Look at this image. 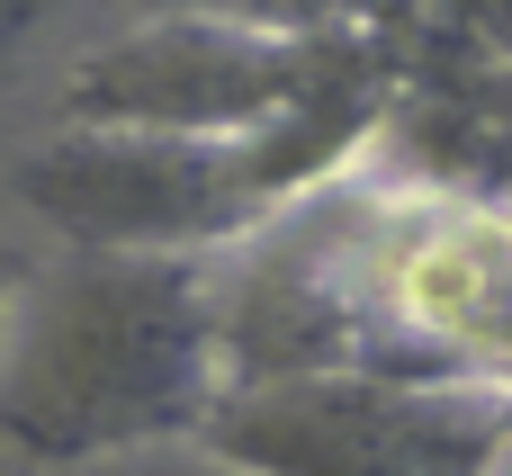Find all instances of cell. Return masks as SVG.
<instances>
[{
  "label": "cell",
  "mask_w": 512,
  "mask_h": 476,
  "mask_svg": "<svg viewBox=\"0 0 512 476\" xmlns=\"http://www.w3.org/2000/svg\"><path fill=\"white\" fill-rule=\"evenodd\" d=\"M225 396L234 369L216 261L45 252L0 360V468L90 476L180 450L207 441Z\"/></svg>",
  "instance_id": "6da1fadb"
},
{
  "label": "cell",
  "mask_w": 512,
  "mask_h": 476,
  "mask_svg": "<svg viewBox=\"0 0 512 476\" xmlns=\"http://www.w3.org/2000/svg\"><path fill=\"white\" fill-rule=\"evenodd\" d=\"M333 288L351 369L423 387H512V198L342 180Z\"/></svg>",
  "instance_id": "7a4b0ae2"
},
{
  "label": "cell",
  "mask_w": 512,
  "mask_h": 476,
  "mask_svg": "<svg viewBox=\"0 0 512 476\" xmlns=\"http://www.w3.org/2000/svg\"><path fill=\"white\" fill-rule=\"evenodd\" d=\"M324 18H126L54 63L45 126L81 135H171V144H261L315 81Z\"/></svg>",
  "instance_id": "3957f363"
},
{
  "label": "cell",
  "mask_w": 512,
  "mask_h": 476,
  "mask_svg": "<svg viewBox=\"0 0 512 476\" xmlns=\"http://www.w3.org/2000/svg\"><path fill=\"white\" fill-rule=\"evenodd\" d=\"M9 198L54 234V252L99 261H225L288 216V189L261 144L81 135V126H45L9 162Z\"/></svg>",
  "instance_id": "277c9868"
},
{
  "label": "cell",
  "mask_w": 512,
  "mask_h": 476,
  "mask_svg": "<svg viewBox=\"0 0 512 476\" xmlns=\"http://www.w3.org/2000/svg\"><path fill=\"white\" fill-rule=\"evenodd\" d=\"M207 441L261 476H495L504 387H423L369 369L279 378L234 387Z\"/></svg>",
  "instance_id": "5b68a950"
},
{
  "label": "cell",
  "mask_w": 512,
  "mask_h": 476,
  "mask_svg": "<svg viewBox=\"0 0 512 476\" xmlns=\"http://www.w3.org/2000/svg\"><path fill=\"white\" fill-rule=\"evenodd\" d=\"M90 476H261V468L225 459L216 441H180V450H144V459H117V468H90Z\"/></svg>",
  "instance_id": "8992f818"
},
{
  "label": "cell",
  "mask_w": 512,
  "mask_h": 476,
  "mask_svg": "<svg viewBox=\"0 0 512 476\" xmlns=\"http://www.w3.org/2000/svg\"><path fill=\"white\" fill-rule=\"evenodd\" d=\"M36 270H45V252H27V243L0 225V360H9V333H18V306H27V288H36Z\"/></svg>",
  "instance_id": "52a82bcc"
},
{
  "label": "cell",
  "mask_w": 512,
  "mask_h": 476,
  "mask_svg": "<svg viewBox=\"0 0 512 476\" xmlns=\"http://www.w3.org/2000/svg\"><path fill=\"white\" fill-rule=\"evenodd\" d=\"M54 27H63L54 9H27V0H0V90H9V72L27 63V45H45ZM63 36H72V27H63Z\"/></svg>",
  "instance_id": "ba28073f"
},
{
  "label": "cell",
  "mask_w": 512,
  "mask_h": 476,
  "mask_svg": "<svg viewBox=\"0 0 512 476\" xmlns=\"http://www.w3.org/2000/svg\"><path fill=\"white\" fill-rule=\"evenodd\" d=\"M0 476H18V468H0Z\"/></svg>",
  "instance_id": "9c48e42d"
}]
</instances>
